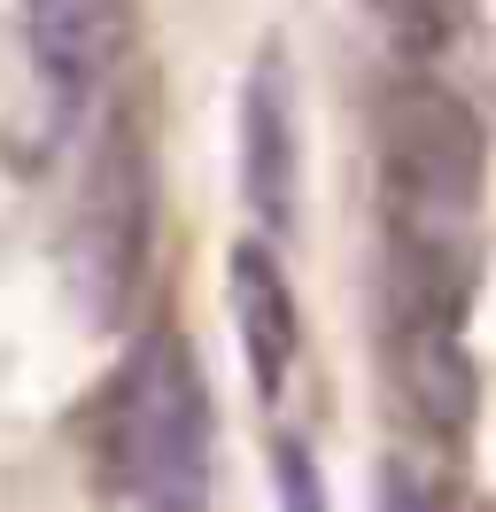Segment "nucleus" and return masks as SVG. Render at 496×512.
Masks as SVG:
<instances>
[{
	"label": "nucleus",
	"instance_id": "nucleus-1",
	"mask_svg": "<svg viewBox=\"0 0 496 512\" xmlns=\"http://www.w3.org/2000/svg\"><path fill=\"white\" fill-rule=\"evenodd\" d=\"M465 319H473V241L380 233V373L396 412L434 450H465L481 419Z\"/></svg>",
	"mask_w": 496,
	"mask_h": 512
},
{
	"label": "nucleus",
	"instance_id": "nucleus-2",
	"mask_svg": "<svg viewBox=\"0 0 496 512\" xmlns=\"http://www.w3.org/2000/svg\"><path fill=\"white\" fill-rule=\"evenodd\" d=\"M372 171L380 233L473 241L489 194V125L434 63H396L372 101Z\"/></svg>",
	"mask_w": 496,
	"mask_h": 512
},
{
	"label": "nucleus",
	"instance_id": "nucleus-3",
	"mask_svg": "<svg viewBox=\"0 0 496 512\" xmlns=\"http://www.w3.org/2000/svg\"><path fill=\"white\" fill-rule=\"evenodd\" d=\"M109 450L132 512H210V458H217V419L194 373V350L179 326L155 319L117 373L109 404Z\"/></svg>",
	"mask_w": 496,
	"mask_h": 512
},
{
	"label": "nucleus",
	"instance_id": "nucleus-4",
	"mask_svg": "<svg viewBox=\"0 0 496 512\" xmlns=\"http://www.w3.org/2000/svg\"><path fill=\"white\" fill-rule=\"evenodd\" d=\"M24 47L31 70L55 101L62 125H86L109 101L132 47V0H24Z\"/></svg>",
	"mask_w": 496,
	"mask_h": 512
},
{
	"label": "nucleus",
	"instance_id": "nucleus-5",
	"mask_svg": "<svg viewBox=\"0 0 496 512\" xmlns=\"http://www.w3.org/2000/svg\"><path fill=\"white\" fill-rule=\"evenodd\" d=\"M78 264L93 295H132L148 264V156L124 125H109L93 148L86 194H78Z\"/></svg>",
	"mask_w": 496,
	"mask_h": 512
},
{
	"label": "nucleus",
	"instance_id": "nucleus-6",
	"mask_svg": "<svg viewBox=\"0 0 496 512\" xmlns=\"http://www.w3.org/2000/svg\"><path fill=\"white\" fill-rule=\"evenodd\" d=\"M225 303H233V326H241V357H248L256 396L279 404L287 381H295V357H303V311H295V288L279 272L272 241H233V256H225Z\"/></svg>",
	"mask_w": 496,
	"mask_h": 512
},
{
	"label": "nucleus",
	"instance_id": "nucleus-7",
	"mask_svg": "<svg viewBox=\"0 0 496 512\" xmlns=\"http://www.w3.org/2000/svg\"><path fill=\"white\" fill-rule=\"evenodd\" d=\"M295 86H287V63L279 55H256L241 86V194L264 233H287L295 225Z\"/></svg>",
	"mask_w": 496,
	"mask_h": 512
},
{
	"label": "nucleus",
	"instance_id": "nucleus-8",
	"mask_svg": "<svg viewBox=\"0 0 496 512\" xmlns=\"http://www.w3.org/2000/svg\"><path fill=\"white\" fill-rule=\"evenodd\" d=\"M365 16H372V32H380V47L396 63H442L473 32L481 0H365Z\"/></svg>",
	"mask_w": 496,
	"mask_h": 512
},
{
	"label": "nucleus",
	"instance_id": "nucleus-9",
	"mask_svg": "<svg viewBox=\"0 0 496 512\" xmlns=\"http://www.w3.org/2000/svg\"><path fill=\"white\" fill-rule=\"evenodd\" d=\"M380 512H473V505L450 489L442 466H427V458H388V474H380Z\"/></svg>",
	"mask_w": 496,
	"mask_h": 512
},
{
	"label": "nucleus",
	"instance_id": "nucleus-10",
	"mask_svg": "<svg viewBox=\"0 0 496 512\" xmlns=\"http://www.w3.org/2000/svg\"><path fill=\"white\" fill-rule=\"evenodd\" d=\"M272 489H279V512H326V481H318L310 443H295V435L272 443Z\"/></svg>",
	"mask_w": 496,
	"mask_h": 512
}]
</instances>
